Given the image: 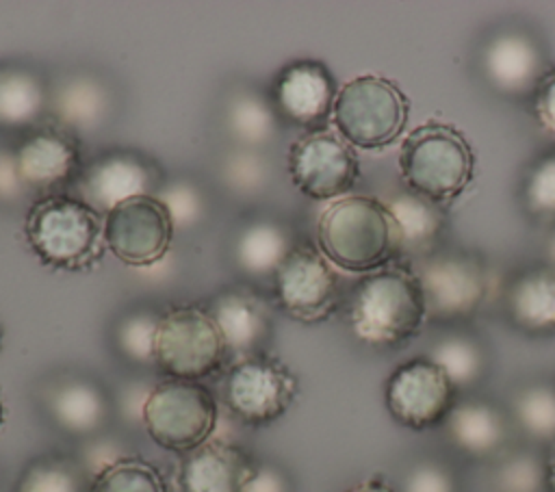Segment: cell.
<instances>
[{
    "mask_svg": "<svg viewBox=\"0 0 555 492\" xmlns=\"http://www.w3.org/2000/svg\"><path fill=\"white\" fill-rule=\"evenodd\" d=\"M228 353L223 334L208 310L180 306L160 314L152 360L169 379L202 381L223 366Z\"/></svg>",
    "mask_w": 555,
    "mask_h": 492,
    "instance_id": "obj_6",
    "label": "cell"
},
{
    "mask_svg": "<svg viewBox=\"0 0 555 492\" xmlns=\"http://www.w3.org/2000/svg\"><path fill=\"white\" fill-rule=\"evenodd\" d=\"M386 206L401 234V254H425L442 230L440 206L412 191L395 195Z\"/></svg>",
    "mask_w": 555,
    "mask_h": 492,
    "instance_id": "obj_23",
    "label": "cell"
},
{
    "mask_svg": "<svg viewBox=\"0 0 555 492\" xmlns=\"http://www.w3.org/2000/svg\"><path fill=\"white\" fill-rule=\"evenodd\" d=\"M403 492H457V483L447 466L427 459L410 468Z\"/></svg>",
    "mask_w": 555,
    "mask_h": 492,
    "instance_id": "obj_33",
    "label": "cell"
},
{
    "mask_svg": "<svg viewBox=\"0 0 555 492\" xmlns=\"http://www.w3.org/2000/svg\"><path fill=\"white\" fill-rule=\"evenodd\" d=\"M429 358L447 373L457 390L479 381L486 368V355L481 345L462 334L440 338L431 347Z\"/></svg>",
    "mask_w": 555,
    "mask_h": 492,
    "instance_id": "obj_26",
    "label": "cell"
},
{
    "mask_svg": "<svg viewBox=\"0 0 555 492\" xmlns=\"http://www.w3.org/2000/svg\"><path fill=\"white\" fill-rule=\"evenodd\" d=\"M481 69L496 91L522 95L529 89L535 91L544 76V56L535 39L525 30H501L483 46Z\"/></svg>",
    "mask_w": 555,
    "mask_h": 492,
    "instance_id": "obj_18",
    "label": "cell"
},
{
    "mask_svg": "<svg viewBox=\"0 0 555 492\" xmlns=\"http://www.w3.org/2000/svg\"><path fill=\"white\" fill-rule=\"evenodd\" d=\"M512 321L531 334L555 332V271L527 269L507 288Z\"/></svg>",
    "mask_w": 555,
    "mask_h": 492,
    "instance_id": "obj_21",
    "label": "cell"
},
{
    "mask_svg": "<svg viewBox=\"0 0 555 492\" xmlns=\"http://www.w3.org/2000/svg\"><path fill=\"white\" fill-rule=\"evenodd\" d=\"M522 204L533 217L555 221V152L531 167L522 184Z\"/></svg>",
    "mask_w": 555,
    "mask_h": 492,
    "instance_id": "obj_31",
    "label": "cell"
},
{
    "mask_svg": "<svg viewBox=\"0 0 555 492\" xmlns=\"http://www.w3.org/2000/svg\"><path fill=\"white\" fill-rule=\"evenodd\" d=\"M499 492H546L544 462L533 453H514L494 470Z\"/></svg>",
    "mask_w": 555,
    "mask_h": 492,
    "instance_id": "obj_30",
    "label": "cell"
},
{
    "mask_svg": "<svg viewBox=\"0 0 555 492\" xmlns=\"http://www.w3.org/2000/svg\"><path fill=\"white\" fill-rule=\"evenodd\" d=\"M544 468H546V492H555V442H551L548 455L544 459Z\"/></svg>",
    "mask_w": 555,
    "mask_h": 492,
    "instance_id": "obj_37",
    "label": "cell"
},
{
    "mask_svg": "<svg viewBox=\"0 0 555 492\" xmlns=\"http://www.w3.org/2000/svg\"><path fill=\"white\" fill-rule=\"evenodd\" d=\"M514 420L520 429L544 442H555V388L548 384H531L518 390L512 401Z\"/></svg>",
    "mask_w": 555,
    "mask_h": 492,
    "instance_id": "obj_28",
    "label": "cell"
},
{
    "mask_svg": "<svg viewBox=\"0 0 555 492\" xmlns=\"http://www.w3.org/2000/svg\"><path fill=\"white\" fill-rule=\"evenodd\" d=\"M410 100L388 78L364 74L347 80L336 95L332 119L338 134L360 150H382L399 139Z\"/></svg>",
    "mask_w": 555,
    "mask_h": 492,
    "instance_id": "obj_5",
    "label": "cell"
},
{
    "mask_svg": "<svg viewBox=\"0 0 555 492\" xmlns=\"http://www.w3.org/2000/svg\"><path fill=\"white\" fill-rule=\"evenodd\" d=\"M4 423V405H2V399H0V427Z\"/></svg>",
    "mask_w": 555,
    "mask_h": 492,
    "instance_id": "obj_39",
    "label": "cell"
},
{
    "mask_svg": "<svg viewBox=\"0 0 555 492\" xmlns=\"http://www.w3.org/2000/svg\"><path fill=\"white\" fill-rule=\"evenodd\" d=\"M46 102V85L37 74L20 65H0V126H30L43 113Z\"/></svg>",
    "mask_w": 555,
    "mask_h": 492,
    "instance_id": "obj_22",
    "label": "cell"
},
{
    "mask_svg": "<svg viewBox=\"0 0 555 492\" xmlns=\"http://www.w3.org/2000/svg\"><path fill=\"white\" fill-rule=\"evenodd\" d=\"M154 171L150 163L132 150H111L98 156L78 176V197L102 217L117 204L152 195Z\"/></svg>",
    "mask_w": 555,
    "mask_h": 492,
    "instance_id": "obj_16",
    "label": "cell"
},
{
    "mask_svg": "<svg viewBox=\"0 0 555 492\" xmlns=\"http://www.w3.org/2000/svg\"><path fill=\"white\" fill-rule=\"evenodd\" d=\"M15 492H89V485L72 459L39 457L24 468Z\"/></svg>",
    "mask_w": 555,
    "mask_h": 492,
    "instance_id": "obj_29",
    "label": "cell"
},
{
    "mask_svg": "<svg viewBox=\"0 0 555 492\" xmlns=\"http://www.w3.org/2000/svg\"><path fill=\"white\" fill-rule=\"evenodd\" d=\"M0 345H2V327H0Z\"/></svg>",
    "mask_w": 555,
    "mask_h": 492,
    "instance_id": "obj_40",
    "label": "cell"
},
{
    "mask_svg": "<svg viewBox=\"0 0 555 492\" xmlns=\"http://www.w3.org/2000/svg\"><path fill=\"white\" fill-rule=\"evenodd\" d=\"M297 394V377L273 355L254 353L236 360L223 377L221 397L234 418L249 427L278 420Z\"/></svg>",
    "mask_w": 555,
    "mask_h": 492,
    "instance_id": "obj_8",
    "label": "cell"
},
{
    "mask_svg": "<svg viewBox=\"0 0 555 492\" xmlns=\"http://www.w3.org/2000/svg\"><path fill=\"white\" fill-rule=\"evenodd\" d=\"M442 425L451 444L470 457L496 453L507 438L503 412L488 401H457Z\"/></svg>",
    "mask_w": 555,
    "mask_h": 492,
    "instance_id": "obj_20",
    "label": "cell"
},
{
    "mask_svg": "<svg viewBox=\"0 0 555 492\" xmlns=\"http://www.w3.org/2000/svg\"><path fill=\"white\" fill-rule=\"evenodd\" d=\"M52 412L65 429L85 433L104 420L106 399L93 384L69 381L54 394Z\"/></svg>",
    "mask_w": 555,
    "mask_h": 492,
    "instance_id": "obj_25",
    "label": "cell"
},
{
    "mask_svg": "<svg viewBox=\"0 0 555 492\" xmlns=\"http://www.w3.org/2000/svg\"><path fill=\"white\" fill-rule=\"evenodd\" d=\"M89 492H167V485L154 464L141 457H119L93 477Z\"/></svg>",
    "mask_w": 555,
    "mask_h": 492,
    "instance_id": "obj_27",
    "label": "cell"
},
{
    "mask_svg": "<svg viewBox=\"0 0 555 492\" xmlns=\"http://www.w3.org/2000/svg\"><path fill=\"white\" fill-rule=\"evenodd\" d=\"M295 243L286 230L269 219L249 223L236 241V258L249 273H275Z\"/></svg>",
    "mask_w": 555,
    "mask_h": 492,
    "instance_id": "obj_24",
    "label": "cell"
},
{
    "mask_svg": "<svg viewBox=\"0 0 555 492\" xmlns=\"http://www.w3.org/2000/svg\"><path fill=\"white\" fill-rule=\"evenodd\" d=\"M533 111L544 130L555 134V67L544 72L533 91Z\"/></svg>",
    "mask_w": 555,
    "mask_h": 492,
    "instance_id": "obj_34",
    "label": "cell"
},
{
    "mask_svg": "<svg viewBox=\"0 0 555 492\" xmlns=\"http://www.w3.org/2000/svg\"><path fill=\"white\" fill-rule=\"evenodd\" d=\"M243 492H284V483L271 470H256L254 479L245 485Z\"/></svg>",
    "mask_w": 555,
    "mask_h": 492,
    "instance_id": "obj_35",
    "label": "cell"
},
{
    "mask_svg": "<svg viewBox=\"0 0 555 492\" xmlns=\"http://www.w3.org/2000/svg\"><path fill=\"white\" fill-rule=\"evenodd\" d=\"M384 403L399 425L423 431L444 423L457 403V388L429 355H421L390 373Z\"/></svg>",
    "mask_w": 555,
    "mask_h": 492,
    "instance_id": "obj_10",
    "label": "cell"
},
{
    "mask_svg": "<svg viewBox=\"0 0 555 492\" xmlns=\"http://www.w3.org/2000/svg\"><path fill=\"white\" fill-rule=\"evenodd\" d=\"M158 319L160 316L154 314H134L124 323L119 332V342L128 355L137 360H152V345Z\"/></svg>",
    "mask_w": 555,
    "mask_h": 492,
    "instance_id": "obj_32",
    "label": "cell"
},
{
    "mask_svg": "<svg viewBox=\"0 0 555 492\" xmlns=\"http://www.w3.org/2000/svg\"><path fill=\"white\" fill-rule=\"evenodd\" d=\"M26 243L48 267L87 271L104 254V217L80 197L50 193L39 197L24 221Z\"/></svg>",
    "mask_w": 555,
    "mask_h": 492,
    "instance_id": "obj_3",
    "label": "cell"
},
{
    "mask_svg": "<svg viewBox=\"0 0 555 492\" xmlns=\"http://www.w3.org/2000/svg\"><path fill=\"white\" fill-rule=\"evenodd\" d=\"M173 238V215L167 202L137 195L104 215V245L130 267L158 262Z\"/></svg>",
    "mask_w": 555,
    "mask_h": 492,
    "instance_id": "obj_12",
    "label": "cell"
},
{
    "mask_svg": "<svg viewBox=\"0 0 555 492\" xmlns=\"http://www.w3.org/2000/svg\"><path fill=\"white\" fill-rule=\"evenodd\" d=\"M20 184L35 191H52L80 176V145L59 126L30 130L13 154Z\"/></svg>",
    "mask_w": 555,
    "mask_h": 492,
    "instance_id": "obj_14",
    "label": "cell"
},
{
    "mask_svg": "<svg viewBox=\"0 0 555 492\" xmlns=\"http://www.w3.org/2000/svg\"><path fill=\"white\" fill-rule=\"evenodd\" d=\"M399 171L412 193L440 206L470 184L475 154L460 128L431 119L401 141Z\"/></svg>",
    "mask_w": 555,
    "mask_h": 492,
    "instance_id": "obj_4",
    "label": "cell"
},
{
    "mask_svg": "<svg viewBox=\"0 0 555 492\" xmlns=\"http://www.w3.org/2000/svg\"><path fill=\"white\" fill-rule=\"evenodd\" d=\"M427 308V319L453 321L470 316L488 295L486 264L468 251H438L414 269Z\"/></svg>",
    "mask_w": 555,
    "mask_h": 492,
    "instance_id": "obj_11",
    "label": "cell"
},
{
    "mask_svg": "<svg viewBox=\"0 0 555 492\" xmlns=\"http://www.w3.org/2000/svg\"><path fill=\"white\" fill-rule=\"evenodd\" d=\"M347 492H397L392 485H388L384 479H369V481H362L353 488H349Z\"/></svg>",
    "mask_w": 555,
    "mask_h": 492,
    "instance_id": "obj_36",
    "label": "cell"
},
{
    "mask_svg": "<svg viewBox=\"0 0 555 492\" xmlns=\"http://www.w3.org/2000/svg\"><path fill=\"white\" fill-rule=\"evenodd\" d=\"M425 319L423 288L408 267L366 273L351 290L349 325L366 345L399 347L421 332Z\"/></svg>",
    "mask_w": 555,
    "mask_h": 492,
    "instance_id": "obj_2",
    "label": "cell"
},
{
    "mask_svg": "<svg viewBox=\"0 0 555 492\" xmlns=\"http://www.w3.org/2000/svg\"><path fill=\"white\" fill-rule=\"evenodd\" d=\"M338 95L332 72L312 59L284 65L273 85V98L280 113L293 124L321 130L334 111Z\"/></svg>",
    "mask_w": 555,
    "mask_h": 492,
    "instance_id": "obj_15",
    "label": "cell"
},
{
    "mask_svg": "<svg viewBox=\"0 0 555 492\" xmlns=\"http://www.w3.org/2000/svg\"><path fill=\"white\" fill-rule=\"evenodd\" d=\"M317 241L334 267L353 273L379 271L401 254V234L386 202L369 195L332 202L319 217Z\"/></svg>",
    "mask_w": 555,
    "mask_h": 492,
    "instance_id": "obj_1",
    "label": "cell"
},
{
    "mask_svg": "<svg viewBox=\"0 0 555 492\" xmlns=\"http://www.w3.org/2000/svg\"><path fill=\"white\" fill-rule=\"evenodd\" d=\"M208 314L221 329L228 351H236L241 358L260 353L258 347L271 334V316L267 303L249 290L228 288L219 293L212 299Z\"/></svg>",
    "mask_w": 555,
    "mask_h": 492,
    "instance_id": "obj_19",
    "label": "cell"
},
{
    "mask_svg": "<svg viewBox=\"0 0 555 492\" xmlns=\"http://www.w3.org/2000/svg\"><path fill=\"white\" fill-rule=\"evenodd\" d=\"M217 401L199 381L165 379L143 401L147 436L167 451L189 453L210 440L217 427Z\"/></svg>",
    "mask_w": 555,
    "mask_h": 492,
    "instance_id": "obj_7",
    "label": "cell"
},
{
    "mask_svg": "<svg viewBox=\"0 0 555 492\" xmlns=\"http://www.w3.org/2000/svg\"><path fill=\"white\" fill-rule=\"evenodd\" d=\"M546 256H548V262L555 267V230L551 232V236L546 241Z\"/></svg>",
    "mask_w": 555,
    "mask_h": 492,
    "instance_id": "obj_38",
    "label": "cell"
},
{
    "mask_svg": "<svg viewBox=\"0 0 555 492\" xmlns=\"http://www.w3.org/2000/svg\"><path fill=\"white\" fill-rule=\"evenodd\" d=\"M258 466L254 457L223 440H208L182 455L176 472L178 492H243Z\"/></svg>",
    "mask_w": 555,
    "mask_h": 492,
    "instance_id": "obj_17",
    "label": "cell"
},
{
    "mask_svg": "<svg viewBox=\"0 0 555 492\" xmlns=\"http://www.w3.org/2000/svg\"><path fill=\"white\" fill-rule=\"evenodd\" d=\"M282 310L301 323L330 319L340 303L338 275L332 262L310 243H295L273 273Z\"/></svg>",
    "mask_w": 555,
    "mask_h": 492,
    "instance_id": "obj_9",
    "label": "cell"
},
{
    "mask_svg": "<svg viewBox=\"0 0 555 492\" xmlns=\"http://www.w3.org/2000/svg\"><path fill=\"white\" fill-rule=\"evenodd\" d=\"M288 173L306 197L340 199L360 178V160L340 134L321 128L310 130L291 145Z\"/></svg>",
    "mask_w": 555,
    "mask_h": 492,
    "instance_id": "obj_13",
    "label": "cell"
}]
</instances>
